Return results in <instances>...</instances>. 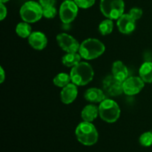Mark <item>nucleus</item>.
I'll return each mask as SVG.
<instances>
[{"label": "nucleus", "instance_id": "nucleus-1", "mask_svg": "<svg viewBox=\"0 0 152 152\" xmlns=\"http://www.w3.org/2000/svg\"><path fill=\"white\" fill-rule=\"evenodd\" d=\"M105 46L100 40L95 38H88L80 44L79 53L86 60H93L104 53Z\"/></svg>", "mask_w": 152, "mask_h": 152}, {"label": "nucleus", "instance_id": "nucleus-2", "mask_svg": "<svg viewBox=\"0 0 152 152\" xmlns=\"http://www.w3.org/2000/svg\"><path fill=\"white\" fill-rule=\"evenodd\" d=\"M70 75L73 83L77 86H84L93 80L94 71L90 64L86 62H80L71 68Z\"/></svg>", "mask_w": 152, "mask_h": 152}, {"label": "nucleus", "instance_id": "nucleus-3", "mask_svg": "<svg viewBox=\"0 0 152 152\" xmlns=\"http://www.w3.org/2000/svg\"><path fill=\"white\" fill-rule=\"evenodd\" d=\"M75 135L77 140L86 146H91L96 144L99 138L96 128L92 123L83 121L77 126Z\"/></svg>", "mask_w": 152, "mask_h": 152}, {"label": "nucleus", "instance_id": "nucleus-4", "mask_svg": "<svg viewBox=\"0 0 152 152\" xmlns=\"http://www.w3.org/2000/svg\"><path fill=\"white\" fill-rule=\"evenodd\" d=\"M121 114L120 108L117 102L111 99H105L99 105V116L103 121L114 123L119 120Z\"/></svg>", "mask_w": 152, "mask_h": 152}, {"label": "nucleus", "instance_id": "nucleus-5", "mask_svg": "<svg viewBox=\"0 0 152 152\" xmlns=\"http://www.w3.org/2000/svg\"><path fill=\"white\" fill-rule=\"evenodd\" d=\"M21 19L28 23H35L43 16V7L39 2L28 1L24 3L19 10Z\"/></svg>", "mask_w": 152, "mask_h": 152}, {"label": "nucleus", "instance_id": "nucleus-6", "mask_svg": "<svg viewBox=\"0 0 152 152\" xmlns=\"http://www.w3.org/2000/svg\"><path fill=\"white\" fill-rule=\"evenodd\" d=\"M99 8L107 19L117 20L124 13L125 3L123 0H100Z\"/></svg>", "mask_w": 152, "mask_h": 152}, {"label": "nucleus", "instance_id": "nucleus-7", "mask_svg": "<svg viewBox=\"0 0 152 152\" xmlns=\"http://www.w3.org/2000/svg\"><path fill=\"white\" fill-rule=\"evenodd\" d=\"M79 7L74 0L64 1L59 7V18L64 24H70L77 18Z\"/></svg>", "mask_w": 152, "mask_h": 152}, {"label": "nucleus", "instance_id": "nucleus-8", "mask_svg": "<svg viewBox=\"0 0 152 152\" xmlns=\"http://www.w3.org/2000/svg\"><path fill=\"white\" fill-rule=\"evenodd\" d=\"M56 39L59 48L66 53H76L79 51L80 44L72 36L66 33H61L56 36Z\"/></svg>", "mask_w": 152, "mask_h": 152}, {"label": "nucleus", "instance_id": "nucleus-9", "mask_svg": "<svg viewBox=\"0 0 152 152\" xmlns=\"http://www.w3.org/2000/svg\"><path fill=\"white\" fill-rule=\"evenodd\" d=\"M123 82L120 81L113 75L107 76L102 82L105 94L110 96H117L123 93Z\"/></svg>", "mask_w": 152, "mask_h": 152}, {"label": "nucleus", "instance_id": "nucleus-10", "mask_svg": "<svg viewBox=\"0 0 152 152\" xmlns=\"http://www.w3.org/2000/svg\"><path fill=\"white\" fill-rule=\"evenodd\" d=\"M145 82L140 77H129L123 82V93L128 96L138 94L143 89Z\"/></svg>", "mask_w": 152, "mask_h": 152}, {"label": "nucleus", "instance_id": "nucleus-11", "mask_svg": "<svg viewBox=\"0 0 152 152\" xmlns=\"http://www.w3.org/2000/svg\"><path fill=\"white\" fill-rule=\"evenodd\" d=\"M119 31L123 34H131L136 28V21L129 13H123L117 20Z\"/></svg>", "mask_w": 152, "mask_h": 152}, {"label": "nucleus", "instance_id": "nucleus-12", "mask_svg": "<svg viewBox=\"0 0 152 152\" xmlns=\"http://www.w3.org/2000/svg\"><path fill=\"white\" fill-rule=\"evenodd\" d=\"M78 96V88L77 85L71 83L62 88L60 93L61 101L65 105H69L75 101Z\"/></svg>", "mask_w": 152, "mask_h": 152}, {"label": "nucleus", "instance_id": "nucleus-13", "mask_svg": "<svg viewBox=\"0 0 152 152\" xmlns=\"http://www.w3.org/2000/svg\"><path fill=\"white\" fill-rule=\"evenodd\" d=\"M28 41L31 48L37 50H42L48 45V38L44 33L41 31H34L28 38Z\"/></svg>", "mask_w": 152, "mask_h": 152}, {"label": "nucleus", "instance_id": "nucleus-14", "mask_svg": "<svg viewBox=\"0 0 152 152\" xmlns=\"http://www.w3.org/2000/svg\"><path fill=\"white\" fill-rule=\"evenodd\" d=\"M84 98L86 101L92 103H100L106 99V94L102 89L98 88H91L85 91Z\"/></svg>", "mask_w": 152, "mask_h": 152}, {"label": "nucleus", "instance_id": "nucleus-15", "mask_svg": "<svg viewBox=\"0 0 152 152\" xmlns=\"http://www.w3.org/2000/svg\"><path fill=\"white\" fill-rule=\"evenodd\" d=\"M111 72H112V75L115 78L121 82H124L126 79L129 77V69L126 65L120 60L116 61L113 63Z\"/></svg>", "mask_w": 152, "mask_h": 152}, {"label": "nucleus", "instance_id": "nucleus-16", "mask_svg": "<svg viewBox=\"0 0 152 152\" xmlns=\"http://www.w3.org/2000/svg\"><path fill=\"white\" fill-rule=\"evenodd\" d=\"M99 116V106L88 104L83 108L81 111V118L83 121L92 123Z\"/></svg>", "mask_w": 152, "mask_h": 152}, {"label": "nucleus", "instance_id": "nucleus-17", "mask_svg": "<svg viewBox=\"0 0 152 152\" xmlns=\"http://www.w3.org/2000/svg\"><path fill=\"white\" fill-rule=\"evenodd\" d=\"M139 77L145 83H152V62H145L139 69Z\"/></svg>", "mask_w": 152, "mask_h": 152}, {"label": "nucleus", "instance_id": "nucleus-18", "mask_svg": "<svg viewBox=\"0 0 152 152\" xmlns=\"http://www.w3.org/2000/svg\"><path fill=\"white\" fill-rule=\"evenodd\" d=\"M82 56L77 52L76 53H66L62 58V62L68 68H73L81 62Z\"/></svg>", "mask_w": 152, "mask_h": 152}, {"label": "nucleus", "instance_id": "nucleus-19", "mask_svg": "<svg viewBox=\"0 0 152 152\" xmlns=\"http://www.w3.org/2000/svg\"><path fill=\"white\" fill-rule=\"evenodd\" d=\"M16 33L21 38H28L32 34V29L30 23L24 21L18 23L16 26Z\"/></svg>", "mask_w": 152, "mask_h": 152}, {"label": "nucleus", "instance_id": "nucleus-20", "mask_svg": "<svg viewBox=\"0 0 152 152\" xmlns=\"http://www.w3.org/2000/svg\"><path fill=\"white\" fill-rule=\"evenodd\" d=\"M71 75L66 74V73H59L53 80V84L57 87L62 88L71 83Z\"/></svg>", "mask_w": 152, "mask_h": 152}, {"label": "nucleus", "instance_id": "nucleus-21", "mask_svg": "<svg viewBox=\"0 0 152 152\" xmlns=\"http://www.w3.org/2000/svg\"><path fill=\"white\" fill-rule=\"evenodd\" d=\"M114 29V23L111 19H106L99 23L98 30L102 36H106L111 34Z\"/></svg>", "mask_w": 152, "mask_h": 152}, {"label": "nucleus", "instance_id": "nucleus-22", "mask_svg": "<svg viewBox=\"0 0 152 152\" xmlns=\"http://www.w3.org/2000/svg\"><path fill=\"white\" fill-rule=\"evenodd\" d=\"M139 142L142 146L150 147L152 145V132H146L140 135Z\"/></svg>", "mask_w": 152, "mask_h": 152}, {"label": "nucleus", "instance_id": "nucleus-23", "mask_svg": "<svg viewBox=\"0 0 152 152\" xmlns=\"http://www.w3.org/2000/svg\"><path fill=\"white\" fill-rule=\"evenodd\" d=\"M57 14V10L54 6L43 7V16L46 19H53Z\"/></svg>", "mask_w": 152, "mask_h": 152}, {"label": "nucleus", "instance_id": "nucleus-24", "mask_svg": "<svg viewBox=\"0 0 152 152\" xmlns=\"http://www.w3.org/2000/svg\"><path fill=\"white\" fill-rule=\"evenodd\" d=\"M74 1L80 8L88 9L94 4L96 0H74Z\"/></svg>", "mask_w": 152, "mask_h": 152}, {"label": "nucleus", "instance_id": "nucleus-25", "mask_svg": "<svg viewBox=\"0 0 152 152\" xmlns=\"http://www.w3.org/2000/svg\"><path fill=\"white\" fill-rule=\"evenodd\" d=\"M128 13L130 15L132 19L137 21L142 17V14H143V12H142V9L140 8V7H133V8H132L129 10V12Z\"/></svg>", "mask_w": 152, "mask_h": 152}, {"label": "nucleus", "instance_id": "nucleus-26", "mask_svg": "<svg viewBox=\"0 0 152 152\" xmlns=\"http://www.w3.org/2000/svg\"><path fill=\"white\" fill-rule=\"evenodd\" d=\"M7 14V7L4 4V3H0V20L3 21L6 18Z\"/></svg>", "mask_w": 152, "mask_h": 152}, {"label": "nucleus", "instance_id": "nucleus-27", "mask_svg": "<svg viewBox=\"0 0 152 152\" xmlns=\"http://www.w3.org/2000/svg\"><path fill=\"white\" fill-rule=\"evenodd\" d=\"M56 0H39V3L42 7H48V6H54Z\"/></svg>", "mask_w": 152, "mask_h": 152}, {"label": "nucleus", "instance_id": "nucleus-28", "mask_svg": "<svg viewBox=\"0 0 152 152\" xmlns=\"http://www.w3.org/2000/svg\"><path fill=\"white\" fill-rule=\"evenodd\" d=\"M0 75H1V80H0V83H3V82L4 81V79H5V74H4V71L1 66L0 67Z\"/></svg>", "mask_w": 152, "mask_h": 152}, {"label": "nucleus", "instance_id": "nucleus-29", "mask_svg": "<svg viewBox=\"0 0 152 152\" xmlns=\"http://www.w3.org/2000/svg\"><path fill=\"white\" fill-rule=\"evenodd\" d=\"M10 1V0H0V2L1 3H6V2H7V1Z\"/></svg>", "mask_w": 152, "mask_h": 152}, {"label": "nucleus", "instance_id": "nucleus-30", "mask_svg": "<svg viewBox=\"0 0 152 152\" xmlns=\"http://www.w3.org/2000/svg\"><path fill=\"white\" fill-rule=\"evenodd\" d=\"M64 1H71V0H64Z\"/></svg>", "mask_w": 152, "mask_h": 152}]
</instances>
